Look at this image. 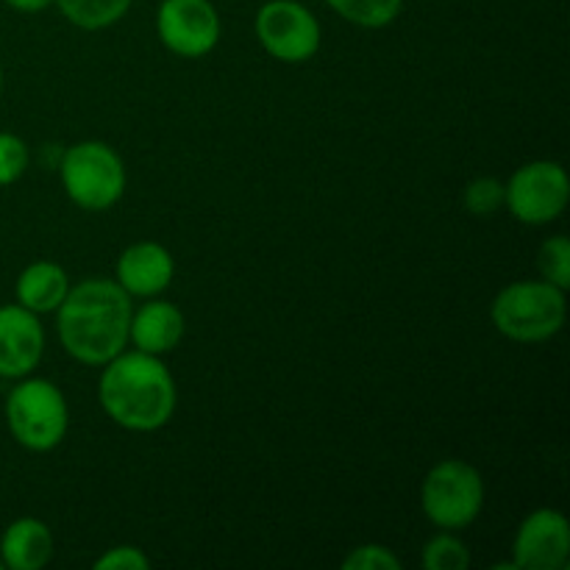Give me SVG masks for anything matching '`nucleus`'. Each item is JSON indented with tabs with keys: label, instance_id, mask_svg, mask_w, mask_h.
<instances>
[{
	"label": "nucleus",
	"instance_id": "obj_2",
	"mask_svg": "<svg viewBox=\"0 0 570 570\" xmlns=\"http://www.w3.org/2000/svg\"><path fill=\"white\" fill-rule=\"evenodd\" d=\"M98 399L117 426L128 432H156L170 423L178 393L159 356L122 351L104 365Z\"/></svg>",
	"mask_w": 570,
	"mask_h": 570
},
{
	"label": "nucleus",
	"instance_id": "obj_10",
	"mask_svg": "<svg viewBox=\"0 0 570 570\" xmlns=\"http://www.w3.org/2000/svg\"><path fill=\"white\" fill-rule=\"evenodd\" d=\"M570 557L568 518L557 510H538L518 527L512 543L515 570H562Z\"/></svg>",
	"mask_w": 570,
	"mask_h": 570
},
{
	"label": "nucleus",
	"instance_id": "obj_24",
	"mask_svg": "<svg viewBox=\"0 0 570 570\" xmlns=\"http://www.w3.org/2000/svg\"><path fill=\"white\" fill-rule=\"evenodd\" d=\"M6 6H11L14 11H26V14H37V11L48 9L53 0H3Z\"/></svg>",
	"mask_w": 570,
	"mask_h": 570
},
{
	"label": "nucleus",
	"instance_id": "obj_12",
	"mask_svg": "<svg viewBox=\"0 0 570 570\" xmlns=\"http://www.w3.org/2000/svg\"><path fill=\"white\" fill-rule=\"evenodd\" d=\"M176 276V262L170 250L159 243H134L117 259L115 282L126 289L128 295L139 298H154L165 293Z\"/></svg>",
	"mask_w": 570,
	"mask_h": 570
},
{
	"label": "nucleus",
	"instance_id": "obj_8",
	"mask_svg": "<svg viewBox=\"0 0 570 570\" xmlns=\"http://www.w3.org/2000/svg\"><path fill=\"white\" fill-rule=\"evenodd\" d=\"M256 37L273 59L301 65L321 50V22L295 0H271L256 14Z\"/></svg>",
	"mask_w": 570,
	"mask_h": 570
},
{
	"label": "nucleus",
	"instance_id": "obj_25",
	"mask_svg": "<svg viewBox=\"0 0 570 570\" xmlns=\"http://www.w3.org/2000/svg\"><path fill=\"white\" fill-rule=\"evenodd\" d=\"M0 89H3V70H0Z\"/></svg>",
	"mask_w": 570,
	"mask_h": 570
},
{
	"label": "nucleus",
	"instance_id": "obj_14",
	"mask_svg": "<svg viewBox=\"0 0 570 570\" xmlns=\"http://www.w3.org/2000/svg\"><path fill=\"white\" fill-rule=\"evenodd\" d=\"M53 557V534L39 518H17L0 538V562L11 570H39Z\"/></svg>",
	"mask_w": 570,
	"mask_h": 570
},
{
	"label": "nucleus",
	"instance_id": "obj_6",
	"mask_svg": "<svg viewBox=\"0 0 570 570\" xmlns=\"http://www.w3.org/2000/svg\"><path fill=\"white\" fill-rule=\"evenodd\" d=\"M421 507L438 529H445V532L468 529L482 515V473L462 460L438 462L423 479Z\"/></svg>",
	"mask_w": 570,
	"mask_h": 570
},
{
	"label": "nucleus",
	"instance_id": "obj_9",
	"mask_svg": "<svg viewBox=\"0 0 570 570\" xmlns=\"http://www.w3.org/2000/svg\"><path fill=\"white\" fill-rule=\"evenodd\" d=\"M156 31L170 53L200 59L220 42V17L209 0H161Z\"/></svg>",
	"mask_w": 570,
	"mask_h": 570
},
{
	"label": "nucleus",
	"instance_id": "obj_17",
	"mask_svg": "<svg viewBox=\"0 0 570 570\" xmlns=\"http://www.w3.org/2000/svg\"><path fill=\"white\" fill-rule=\"evenodd\" d=\"M343 20L360 28H384L401 14L404 0H326Z\"/></svg>",
	"mask_w": 570,
	"mask_h": 570
},
{
	"label": "nucleus",
	"instance_id": "obj_26",
	"mask_svg": "<svg viewBox=\"0 0 570 570\" xmlns=\"http://www.w3.org/2000/svg\"><path fill=\"white\" fill-rule=\"evenodd\" d=\"M0 570H3V562H0Z\"/></svg>",
	"mask_w": 570,
	"mask_h": 570
},
{
	"label": "nucleus",
	"instance_id": "obj_3",
	"mask_svg": "<svg viewBox=\"0 0 570 570\" xmlns=\"http://www.w3.org/2000/svg\"><path fill=\"white\" fill-rule=\"evenodd\" d=\"M566 289L543 282H515L493 301V326L515 343H546L566 326Z\"/></svg>",
	"mask_w": 570,
	"mask_h": 570
},
{
	"label": "nucleus",
	"instance_id": "obj_13",
	"mask_svg": "<svg viewBox=\"0 0 570 570\" xmlns=\"http://www.w3.org/2000/svg\"><path fill=\"white\" fill-rule=\"evenodd\" d=\"M184 315L170 301H148L142 309L131 315V328H128V343L137 345L145 354H170L184 337Z\"/></svg>",
	"mask_w": 570,
	"mask_h": 570
},
{
	"label": "nucleus",
	"instance_id": "obj_23",
	"mask_svg": "<svg viewBox=\"0 0 570 570\" xmlns=\"http://www.w3.org/2000/svg\"><path fill=\"white\" fill-rule=\"evenodd\" d=\"M150 568L148 554L137 549V546H117L109 549L104 557L95 560V570H145Z\"/></svg>",
	"mask_w": 570,
	"mask_h": 570
},
{
	"label": "nucleus",
	"instance_id": "obj_4",
	"mask_svg": "<svg viewBox=\"0 0 570 570\" xmlns=\"http://www.w3.org/2000/svg\"><path fill=\"white\" fill-rule=\"evenodd\" d=\"M6 426L22 449H56L70 426L65 395L48 379H17L14 390L6 399Z\"/></svg>",
	"mask_w": 570,
	"mask_h": 570
},
{
	"label": "nucleus",
	"instance_id": "obj_7",
	"mask_svg": "<svg viewBox=\"0 0 570 570\" xmlns=\"http://www.w3.org/2000/svg\"><path fill=\"white\" fill-rule=\"evenodd\" d=\"M570 198L568 173L560 161L538 159L518 167L504 184V206L518 223L546 226L566 212Z\"/></svg>",
	"mask_w": 570,
	"mask_h": 570
},
{
	"label": "nucleus",
	"instance_id": "obj_5",
	"mask_svg": "<svg viewBox=\"0 0 570 570\" xmlns=\"http://www.w3.org/2000/svg\"><path fill=\"white\" fill-rule=\"evenodd\" d=\"M59 173L67 198L87 212L111 209L126 193V165L120 154L98 139L67 148Z\"/></svg>",
	"mask_w": 570,
	"mask_h": 570
},
{
	"label": "nucleus",
	"instance_id": "obj_11",
	"mask_svg": "<svg viewBox=\"0 0 570 570\" xmlns=\"http://www.w3.org/2000/svg\"><path fill=\"white\" fill-rule=\"evenodd\" d=\"M45 354V332L37 312L20 304L0 306V379H26Z\"/></svg>",
	"mask_w": 570,
	"mask_h": 570
},
{
	"label": "nucleus",
	"instance_id": "obj_22",
	"mask_svg": "<svg viewBox=\"0 0 570 570\" xmlns=\"http://www.w3.org/2000/svg\"><path fill=\"white\" fill-rule=\"evenodd\" d=\"M345 570H401L399 557L384 546H360L343 560Z\"/></svg>",
	"mask_w": 570,
	"mask_h": 570
},
{
	"label": "nucleus",
	"instance_id": "obj_15",
	"mask_svg": "<svg viewBox=\"0 0 570 570\" xmlns=\"http://www.w3.org/2000/svg\"><path fill=\"white\" fill-rule=\"evenodd\" d=\"M17 304L26 309L45 315V312H56L61 301L70 293V278H67L65 267L56 262H33L17 278Z\"/></svg>",
	"mask_w": 570,
	"mask_h": 570
},
{
	"label": "nucleus",
	"instance_id": "obj_18",
	"mask_svg": "<svg viewBox=\"0 0 570 570\" xmlns=\"http://www.w3.org/2000/svg\"><path fill=\"white\" fill-rule=\"evenodd\" d=\"M468 566H471L468 546L445 529L443 534L423 546V568L426 570H468Z\"/></svg>",
	"mask_w": 570,
	"mask_h": 570
},
{
	"label": "nucleus",
	"instance_id": "obj_16",
	"mask_svg": "<svg viewBox=\"0 0 570 570\" xmlns=\"http://www.w3.org/2000/svg\"><path fill=\"white\" fill-rule=\"evenodd\" d=\"M59 3V11L83 31H100L115 22H120L128 14L134 0H53Z\"/></svg>",
	"mask_w": 570,
	"mask_h": 570
},
{
	"label": "nucleus",
	"instance_id": "obj_19",
	"mask_svg": "<svg viewBox=\"0 0 570 570\" xmlns=\"http://www.w3.org/2000/svg\"><path fill=\"white\" fill-rule=\"evenodd\" d=\"M538 267L543 273V278L554 287L566 289L570 287V239L566 234H557V237H549L543 245H540L538 254Z\"/></svg>",
	"mask_w": 570,
	"mask_h": 570
},
{
	"label": "nucleus",
	"instance_id": "obj_20",
	"mask_svg": "<svg viewBox=\"0 0 570 570\" xmlns=\"http://www.w3.org/2000/svg\"><path fill=\"white\" fill-rule=\"evenodd\" d=\"M462 200H465V209L471 212V215L493 217L495 212L504 206V184H501L499 178H490V176L473 178V181L465 187Z\"/></svg>",
	"mask_w": 570,
	"mask_h": 570
},
{
	"label": "nucleus",
	"instance_id": "obj_1",
	"mask_svg": "<svg viewBox=\"0 0 570 570\" xmlns=\"http://www.w3.org/2000/svg\"><path fill=\"white\" fill-rule=\"evenodd\" d=\"M59 340L72 360L104 367L122 354L131 328V295L111 278H87L70 287L59 309Z\"/></svg>",
	"mask_w": 570,
	"mask_h": 570
},
{
	"label": "nucleus",
	"instance_id": "obj_21",
	"mask_svg": "<svg viewBox=\"0 0 570 570\" xmlns=\"http://www.w3.org/2000/svg\"><path fill=\"white\" fill-rule=\"evenodd\" d=\"M28 145L17 134L0 131V187L20 181L28 170Z\"/></svg>",
	"mask_w": 570,
	"mask_h": 570
}]
</instances>
